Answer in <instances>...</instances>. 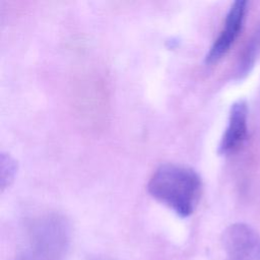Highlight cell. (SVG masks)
<instances>
[{
	"mask_svg": "<svg viewBox=\"0 0 260 260\" xmlns=\"http://www.w3.org/2000/svg\"><path fill=\"white\" fill-rule=\"evenodd\" d=\"M148 193L182 217L191 215L202 193L199 174L188 166L175 162L160 165L149 178Z\"/></svg>",
	"mask_w": 260,
	"mask_h": 260,
	"instance_id": "cell-1",
	"label": "cell"
},
{
	"mask_svg": "<svg viewBox=\"0 0 260 260\" xmlns=\"http://www.w3.org/2000/svg\"><path fill=\"white\" fill-rule=\"evenodd\" d=\"M70 238V225L63 215L40 214L26 224L24 245L16 260H64Z\"/></svg>",
	"mask_w": 260,
	"mask_h": 260,
	"instance_id": "cell-2",
	"label": "cell"
},
{
	"mask_svg": "<svg viewBox=\"0 0 260 260\" xmlns=\"http://www.w3.org/2000/svg\"><path fill=\"white\" fill-rule=\"evenodd\" d=\"M221 244L224 260H260V235L247 223L229 225L222 234Z\"/></svg>",
	"mask_w": 260,
	"mask_h": 260,
	"instance_id": "cell-3",
	"label": "cell"
},
{
	"mask_svg": "<svg viewBox=\"0 0 260 260\" xmlns=\"http://www.w3.org/2000/svg\"><path fill=\"white\" fill-rule=\"evenodd\" d=\"M247 8L248 2L245 0L233 2L225 15L221 30L205 56L206 63H214L218 61L233 47L243 28Z\"/></svg>",
	"mask_w": 260,
	"mask_h": 260,
	"instance_id": "cell-4",
	"label": "cell"
},
{
	"mask_svg": "<svg viewBox=\"0 0 260 260\" xmlns=\"http://www.w3.org/2000/svg\"><path fill=\"white\" fill-rule=\"evenodd\" d=\"M248 106L243 100L235 102L230 110L228 125L218 144V153L231 154L239 150L247 139Z\"/></svg>",
	"mask_w": 260,
	"mask_h": 260,
	"instance_id": "cell-5",
	"label": "cell"
},
{
	"mask_svg": "<svg viewBox=\"0 0 260 260\" xmlns=\"http://www.w3.org/2000/svg\"><path fill=\"white\" fill-rule=\"evenodd\" d=\"M1 189L3 190L12 182L15 172H16V164L15 160L8 153H1Z\"/></svg>",
	"mask_w": 260,
	"mask_h": 260,
	"instance_id": "cell-6",
	"label": "cell"
}]
</instances>
